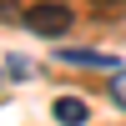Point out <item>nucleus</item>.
Here are the masks:
<instances>
[{"instance_id":"obj_1","label":"nucleus","mask_w":126,"mask_h":126,"mask_svg":"<svg viewBox=\"0 0 126 126\" xmlns=\"http://www.w3.org/2000/svg\"><path fill=\"white\" fill-rule=\"evenodd\" d=\"M20 20H25V30H35V35H46V40L66 35V30L76 25L71 5H61V0H40V5H30V10H25Z\"/></svg>"},{"instance_id":"obj_2","label":"nucleus","mask_w":126,"mask_h":126,"mask_svg":"<svg viewBox=\"0 0 126 126\" xmlns=\"http://www.w3.org/2000/svg\"><path fill=\"white\" fill-rule=\"evenodd\" d=\"M50 116H56L61 126H86L91 121V106L81 96H56V101H50Z\"/></svg>"},{"instance_id":"obj_3","label":"nucleus","mask_w":126,"mask_h":126,"mask_svg":"<svg viewBox=\"0 0 126 126\" xmlns=\"http://www.w3.org/2000/svg\"><path fill=\"white\" fill-rule=\"evenodd\" d=\"M61 61H71V66H96V71H111V76H116V71H126L111 50H61Z\"/></svg>"},{"instance_id":"obj_4","label":"nucleus","mask_w":126,"mask_h":126,"mask_svg":"<svg viewBox=\"0 0 126 126\" xmlns=\"http://www.w3.org/2000/svg\"><path fill=\"white\" fill-rule=\"evenodd\" d=\"M106 91H111V101L126 111V71H116V76H111V86H106Z\"/></svg>"},{"instance_id":"obj_5","label":"nucleus","mask_w":126,"mask_h":126,"mask_svg":"<svg viewBox=\"0 0 126 126\" xmlns=\"http://www.w3.org/2000/svg\"><path fill=\"white\" fill-rule=\"evenodd\" d=\"M5 71H10L15 81H25V76H30V61H25V56H10V61H5Z\"/></svg>"},{"instance_id":"obj_6","label":"nucleus","mask_w":126,"mask_h":126,"mask_svg":"<svg viewBox=\"0 0 126 126\" xmlns=\"http://www.w3.org/2000/svg\"><path fill=\"white\" fill-rule=\"evenodd\" d=\"M0 15H15V0H0Z\"/></svg>"}]
</instances>
